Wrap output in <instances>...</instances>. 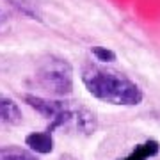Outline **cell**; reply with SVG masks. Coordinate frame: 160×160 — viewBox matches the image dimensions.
<instances>
[{
  "label": "cell",
  "instance_id": "6da1fadb",
  "mask_svg": "<svg viewBox=\"0 0 160 160\" xmlns=\"http://www.w3.org/2000/svg\"><path fill=\"white\" fill-rule=\"evenodd\" d=\"M23 102L32 110L48 119L46 132L53 133L55 130L73 132L77 135L89 137L98 130V118L91 109L78 102L66 98H50L41 94H25Z\"/></svg>",
  "mask_w": 160,
  "mask_h": 160
},
{
  "label": "cell",
  "instance_id": "7a4b0ae2",
  "mask_svg": "<svg viewBox=\"0 0 160 160\" xmlns=\"http://www.w3.org/2000/svg\"><path fill=\"white\" fill-rule=\"evenodd\" d=\"M80 80L92 98L109 105L135 107L144 100L142 89L130 77H126L118 69L100 66L96 62L82 64Z\"/></svg>",
  "mask_w": 160,
  "mask_h": 160
},
{
  "label": "cell",
  "instance_id": "3957f363",
  "mask_svg": "<svg viewBox=\"0 0 160 160\" xmlns=\"http://www.w3.org/2000/svg\"><path fill=\"white\" fill-rule=\"evenodd\" d=\"M34 82L46 96L66 98L73 92L75 73L68 59L59 55H48L38 64Z\"/></svg>",
  "mask_w": 160,
  "mask_h": 160
},
{
  "label": "cell",
  "instance_id": "277c9868",
  "mask_svg": "<svg viewBox=\"0 0 160 160\" xmlns=\"http://www.w3.org/2000/svg\"><path fill=\"white\" fill-rule=\"evenodd\" d=\"M23 121L22 109L11 96L0 92V128H12Z\"/></svg>",
  "mask_w": 160,
  "mask_h": 160
},
{
  "label": "cell",
  "instance_id": "5b68a950",
  "mask_svg": "<svg viewBox=\"0 0 160 160\" xmlns=\"http://www.w3.org/2000/svg\"><path fill=\"white\" fill-rule=\"evenodd\" d=\"M25 146L36 155H50L55 148L53 133L50 132H30L25 135Z\"/></svg>",
  "mask_w": 160,
  "mask_h": 160
},
{
  "label": "cell",
  "instance_id": "8992f818",
  "mask_svg": "<svg viewBox=\"0 0 160 160\" xmlns=\"http://www.w3.org/2000/svg\"><path fill=\"white\" fill-rule=\"evenodd\" d=\"M160 153V142L157 139H146L142 142L135 144L130 149V153L119 157L116 160H151Z\"/></svg>",
  "mask_w": 160,
  "mask_h": 160
},
{
  "label": "cell",
  "instance_id": "52a82bcc",
  "mask_svg": "<svg viewBox=\"0 0 160 160\" xmlns=\"http://www.w3.org/2000/svg\"><path fill=\"white\" fill-rule=\"evenodd\" d=\"M0 160H39L29 148L25 149L16 144L0 146Z\"/></svg>",
  "mask_w": 160,
  "mask_h": 160
},
{
  "label": "cell",
  "instance_id": "ba28073f",
  "mask_svg": "<svg viewBox=\"0 0 160 160\" xmlns=\"http://www.w3.org/2000/svg\"><path fill=\"white\" fill-rule=\"evenodd\" d=\"M91 53H92V57L96 59L98 62H103V64L114 62L116 61V53L110 50V48H107V46H92Z\"/></svg>",
  "mask_w": 160,
  "mask_h": 160
},
{
  "label": "cell",
  "instance_id": "9c48e42d",
  "mask_svg": "<svg viewBox=\"0 0 160 160\" xmlns=\"http://www.w3.org/2000/svg\"><path fill=\"white\" fill-rule=\"evenodd\" d=\"M12 4L20 9L22 12H25V14H29L30 18H38L39 14H38V9H36V4L34 0H11Z\"/></svg>",
  "mask_w": 160,
  "mask_h": 160
},
{
  "label": "cell",
  "instance_id": "30bf717a",
  "mask_svg": "<svg viewBox=\"0 0 160 160\" xmlns=\"http://www.w3.org/2000/svg\"><path fill=\"white\" fill-rule=\"evenodd\" d=\"M59 160H78V158H77V157H73V155L66 153V155H61V158H59Z\"/></svg>",
  "mask_w": 160,
  "mask_h": 160
},
{
  "label": "cell",
  "instance_id": "8fae6325",
  "mask_svg": "<svg viewBox=\"0 0 160 160\" xmlns=\"http://www.w3.org/2000/svg\"><path fill=\"white\" fill-rule=\"evenodd\" d=\"M0 22H2V11H0Z\"/></svg>",
  "mask_w": 160,
  "mask_h": 160
}]
</instances>
